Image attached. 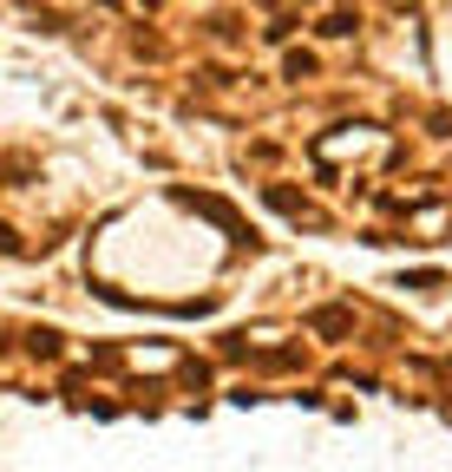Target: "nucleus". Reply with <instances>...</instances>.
I'll use <instances>...</instances> for the list:
<instances>
[{
	"instance_id": "f257e3e1",
	"label": "nucleus",
	"mask_w": 452,
	"mask_h": 472,
	"mask_svg": "<svg viewBox=\"0 0 452 472\" xmlns=\"http://www.w3.org/2000/svg\"><path fill=\"white\" fill-rule=\"evenodd\" d=\"M308 328H315V334H347V328H355V315H347V309H315Z\"/></svg>"
},
{
	"instance_id": "20e7f679",
	"label": "nucleus",
	"mask_w": 452,
	"mask_h": 472,
	"mask_svg": "<svg viewBox=\"0 0 452 472\" xmlns=\"http://www.w3.org/2000/svg\"><path fill=\"white\" fill-rule=\"evenodd\" d=\"M282 73H289V79H308V73H315V53H289V59H282Z\"/></svg>"
},
{
	"instance_id": "f03ea898",
	"label": "nucleus",
	"mask_w": 452,
	"mask_h": 472,
	"mask_svg": "<svg viewBox=\"0 0 452 472\" xmlns=\"http://www.w3.org/2000/svg\"><path fill=\"white\" fill-rule=\"evenodd\" d=\"M269 204H276L282 216H295V224H315V210H308V204H301V197H295V191H282V184H269Z\"/></svg>"
},
{
	"instance_id": "7ed1b4c3",
	"label": "nucleus",
	"mask_w": 452,
	"mask_h": 472,
	"mask_svg": "<svg viewBox=\"0 0 452 472\" xmlns=\"http://www.w3.org/2000/svg\"><path fill=\"white\" fill-rule=\"evenodd\" d=\"M322 33H328V40H347V33H355V13H328Z\"/></svg>"
}]
</instances>
